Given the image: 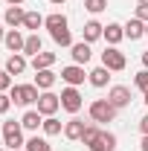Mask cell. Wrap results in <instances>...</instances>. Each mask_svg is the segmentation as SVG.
I'll return each instance as SVG.
<instances>
[{
    "instance_id": "8d00e7d4",
    "label": "cell",
    "mask_w": 148,
    "mask_h": 151,
    "mask_svg": "<svg viewBox=\"0 0 148 151\" xmlns=\"http://www.w3.org/2000/svg\"><path fill=\"white\" fill-rule=\"evenodd\" d=\"M6 3H9V6H20L23 0H6Z\"/></svg>"
},
{
    "instance_id": "d590c367",
    "label": "cell",
    "mask_w": 148,
    "mask_h": 151,
    "mask_svg": "<svg viewBox=\"0 0 148 151\" xmlns=\"http://www.w3.org/2000/svg\"><path fill=\"white\" fill-rule=\"evenodd\" d=\"M50 3H52V6H64L67 0H50Z\"/></svg>"
},
{
    "instance_id": "ffe728a7",
    "label": "cell",
    "mask_w": 148,
    "mask_h": 151,
    "mask_svg": "<svg viewBox=\"0 0 148 151\" xmlns=\"http://www.w3.org/2000/svg\"><path fill=\"white\" fill-rule=\"evenodd\" d=\"M38 52H44V44H41V35L32 32V35H26V44H23V55H32L35 58Z\"/></svg>"
},
{
    "instance_id": "7402d4cb",
    "label": "cell",
    "mask_w": 148,
    "mask_h": 151,
    "mask_svg": "<svg viewBox=\"0 0 148 151\" xmlns=\"http://www.w3.org/2000/svg\"><path fill=\"white\" fill-rule=\"evenodd\" d=\"M52 84H55V73L52 70H38L35 73V87L38 90H50Z\"/></svg>"
},
{
    "instance_id": "ac0fdd59",
    "label": "cell",
    "mask_w": 148,
    "mask_h": 151,
    "mask_svg": "<svg viewBox=\"0 0 148 151\" xmlns=\"http://www.w3.org/2000/svg\"><path fill=\"white\" fill-rule=\"evenodd\" d=\"M20 125H23V128H26V131H35V128H41V125H44V116H41V111H26L23 113V116H20Z\"/></svg>"
},
{
    "instance_id": "3957f363",
    "label": "cell",
    "mask_w": 148,
    "mask_h": 151,
    "mask_svg": "<svg viewBox=\"0 0 148 151\" xmlns=\"http://www.w3.org/2000/svg\"><path fill=\"white\" fill-rule=\"evenodd\" d=\"M102 67H108L111 73H122V70L128 67V58H125V52H122L119 47H108V50L102 52Z\"/></svg>"
},
{
    "instance_id": "9a60e30c",
    "label": "cell",
    "mask_w": 148,
    "mask_h": 151,
    "mask_svg": "<svg viewBox=\"0 0 148 151\" xmlns=\"http://www.w3.org/2000/svg\"><path fill=\"white\" fill-rule=\"evenodd\" d=\"M84 128H87V125H84L81 119H75V116H73V119L64 125V137H67V139H73V142H81V134H84Z\"/></svg>"
},
{
    "instance_id": "7bdbcfd3",
    "label": "cell",
    "mask_w": 148,
    "mask_h": 151,
    "mask_svg": "<svg viewBox=\"0 0 148 151\" xmlns=\"http://www.w3.org/2000/svg\"><path fill=\"white\" fill-rule=\"evenodd\" d=\"M15 151H26V148H15Z\"/></svg>"
},
{
    "instance_id": "277c9868",
    "label": "cell",
    "mask_w": 148,
    "mask_h": 151,
    "mask_svg": "<svg viewBox=\"0 0 148 151\" xmlns=\"http://www.w3.org/2000/svg\"><path fill=\"white\" fill-rule=\"evenodd\" d=\"M3 145H9V148H23L26 142H23V125L20 122H3Z\"/></svg>"
},
{
    "instance_id": "f1b7e54d",
    "label": "cell",
    "mask_w": 148,
    "mask_h": 151,
    "mask_svg": "<svg viewBox=\"0 0 148 151\" xmlns=\"http://www.w3.org/2000/svg\"><path fill=\"white\" fill-rule=\"evenodd\" d=\"M84 9H87L90 15H99V12L108 9V0H84Z\"/></svg>"
},
{
    "instance_id": "e575fe53",
    "label": "cell",
    "mask_w": 148,
    "mask_h": 151,
    "mask_svg": "<svg viewBox=\"0 0 148 151\" xmlns=\"http://www.w3.org/2000/svg\"><path fill=\"white\" fill-rule=\"evenodd\" d=\"M142 151H148V134H142V145H139Z\"/></svg>"
},
{
    "instance_id": "f35d334b",
    "label": "cell",
    "mask_w": 148,
    "mask_h": 151,
    "mask_svg": "<svg viewBox=\"0 0 148 151\" xmlns=\"http://www.w3.org/2000/svg\"><path fill=\"white\" fill-rule=\"evenodd\" d=\"M3 38H6V32H3V26H0V44H3Z\"/></svg>"
},
{
    "instance_id": "74e56055",
    "label": "cell",
    "mask_w": 148,
    "mask_h": 151,
    "mask_svg": "<svg viewBox=\"0 0 148 151\" xmlns=\"http://www.w3.org/2000/svg\"><path fill=\"white\" fill-rule=\"evenodd\" d=\"M142 64H145V70H148V52H142Z\"/></svg>"
},
{
    "instance_id": "ab89813d",
    "label": "cell",
    "mask_w": 148,
    "mask_h": 151,
    "mask_svg": "<svg viewBox=\"0 0 148 151\" xmlns=\"http://www.w3.org/2000/svg\"><path fill=\"white\" fill-rule=\"evenodd\" d=\"M142 96H145V108H148V93H142Z\"/></svg>"
},
{
    "instance_id": "4316f807",
    "label": "cell",
    "mask_w": 148,
    "mask_h": 151,
    "mask_svg": "<svg viewBox=\"0 0 148 151\" xmlns=\"http://www.w3.org/2000/svg\"><path fill=\"white\" fill-rule=\"evenodd\" d=\"M26 151H52V145L44 139V137H32V139H26Z\"/></svg>"
},
{
    "instance_id": "1f68e13d",
    "label": "cell",
    "mask_w": 148,
    "mask_h": 151,
    "mask_svg": "<svg viewBox=\"0 0 148 151\" xmlns=\"http://www.w3.org/2000/svg\"><path fill=\"white\" fill-rule=\"evenodd\" d=\"M9 108H12V96H9V93H0V116L9 111Z\"/></svg>"
},
{
    "instance_id": "60d3db41",
    "label": "cell",
    "mask_w": 148,
    "mask_h": 151,
    "mask_svg": "<svg viewBox=\"0 0 148 151\" xmlns=\"http://www.w3.org/2000/svg\"><path fill=\"white\" fill-rule=\"evenodd\" d=\"M145 38H148V23H145Z\"/></svg>"
},
{
    "instance_id": "d6986e66",
    "label": "cell",
    "mask_w": 148,
    "mask_h": 151,
    "mask_svg": "<svg viewBox=\"0 0 148 151\" xmlns=\"http://www.w3.org/2000/svg\"><path fill=\"white\" fill-rule=\"evenodd\" d=\"M81 32H84V41H87V44H93V41H99V38L105 35V26H102L99 20H87Z\"/></svg>"
},
{
    "instance_id": "83f0119b",
    "label": "cell",
    "mask_w": 148,
    "mask_h": 151,
    "mask_svg": "<svg viewBox=\"0 0 148 151\" xmlns=\"http://www.w3.org/2000/svg\"><path fill=\"white\" fill-rule=\"evenodd\" d=\"M99 128H96V122H90V125H87V128H84V134H81V142H84V145H87V148H90L93 142H96V139H99Z\"/></svg>"
},
{
    "instance_id": "ee69618b",
    "label": "cell",
    "mask_w": 148,
    "mask_h": 151,
    "mask_svg": "<svg viewBox=\"0 0 148 151\" xmlns=\"http://www.w3.org/2000/svg\"><path fill=\"white\" fill-rule=\"evenodd\" d=\"M0 151H3V145H0Z\"/></svg>"
},
{
    "instance_id": "836d02e7",
    "label": "cell",
    "mask_w": 148,
    "mask_h": 151,
    "mask_svg": "<svg viewBox=\"0 0 148 151\" xmlns=\"http://www.w3.org/2000/svg\"><path fill=\"white\" fill-rule=\"evenodd\" d=\"M139 131L148 134V116H142V119H139Z\"/></svg>"
},
{
    "instance_id": "b9f144b4",
    "label": "cell",
    "mask_w": 148,
    "mask_h": 151,
    "mask_svg": "<svg viewBox=\"0 0 148 151\" xmlns=\"http://www.w3.org/2000/svg\"><path fill=\"white\" fill-rule=\"evenodd\" d=\"M137 3H148V0H137Z\"/></svg>"
},
{
    "instance_id": "5bb4252c",
    "label": "cell",
    "mask_w": 148,
    "mask_h": 151,
    "mask_svg": "<svg viewBox=\"0 0 148 151\" xmlns=\"http://www.w3.org/2000/svg\"><path fill=\"white\" fill-rule=\"evenodd\" d=\"M102 38L108 41V47H116V44L125 38V26H122V23H108V26H105V35H102Z\"/></svg>"
},
{
    "instance_id": "f546056e",
    "label": "cell",
    "mask_w": 148,
    "mask_h": 151,
    "mask_svg": "<svg viewBox=\"0 0 148 151\" xmlns=\"http://www.w3.org/2000/svg\"><path fill=\"white\" fill-rule=\"evenodd\" d=\"M134 84H137V90L148 93V70H139V73L134 76Z\"/></svg>"
},
{
    "instance_id": "d6a6232c",
    "label": "cell",
    "mask_w": 148,
    "mask_h": 151,
    "mask_svg": "<svg viewBox=\"0 0 148 151\" xmlns=\"http://www.w3.org/2000/svg\"><path fill=\"white\" fill-rule=\"evenodd\" d=\"M137 18L148 23V3H139V6H137Z\"/></svg>"
},
{
    "instance_id": "603a6c76",
    "label": "cell",
    "mask_w": 148,
    "mask_h": 151,
    "mask_svg": "<svg viewBox=\"0 0 148 151\" xmlns=\"http://www.w3.org/2000/svg\"><path fill=\"white\" fill-rule=\"evenodd\" d=\"M41 26H44V15H38V12H26V18H23V29L38 32Z\"/></svg>"
},
{
    "instance_id": "2e32d148",
    "label": "cell",
    "mask_w": 148,
    "mask_h": 151,
    "mask_svg": "<svg viewBox=\"0 0 148 151\" xmlns=\"http://www.w3.org/2000/svg\"><path fill=\"white\" fill-rule=\"evenodd\" d=\"M3 44L9 47V52H23V44H26V38L20 35L18 29H9L6 38H3Z\"/></svg>"
},
{
    "instance_id": "5b68a950",
    "label": "cell",
    "mask_w": 148,
    "mask_h": 151,
    "mask_svg": "<svg viewBox=\"0 0 148 151\" xmlns=\"http://www.w3.org/2000/svg\"><path fill=\"white\" fill-rule=\"evenodd\" d=\"M81 105H84V99H81V93H78V87H70V84H67V87L61 90V108L75 116V113L81 111Z\"/></svg>"
},
{
    "instance_id": "9c48e42d",
    "label": "cell",
    "mask_w": 148,
    "mask_h": 151,
    "mask_svg": "<svg viewBox=\"0 0 148 151\" xmlns=\"http://www.w3.org/2000/svg\"><path fill=\"white\" fill-rule=\"evenodd\" d=\"M70 55H73V64H81V67H84V64L93 58V50H90L87 41H78V44L70 47Z\"/></svg>"
},
{
    "instance_id": "44dd1931",
    "label": "cell",
    "mask_w": 148,
    "mask_h": 151,
    "mask_svg": "<svg viewBox=\"0 0 148 151\" xmlns=\"http://www.w3.org/2000/svg\"><path fill=\"white\" fill-rule=\"evenodd\" d=\"M55 52H38V55L35 58H32V70H35V73H38V70H50V67H52V64H55Z\"/></svg>"
},
{
    "instance_id": "4dcf8cb0",
    "label": "cell",
    "mask_w": 148,
    "mask_h": 151,
    "mask_svg": "<svg viewBox=\"0 0 148 151\" xmlns=\"http://www.w3.org/2000/svg\"><path fill=\"white\" fill-rule=\"evenodd\" d=\"M6 90H12V76L6 70H0V93H6Z\"/></svg>"
},
{
    "instance_id": "52a82bcc",
    "label": "cell",
    "mask_w": 148,
    "mask_h": 151,
    "mask_svg": "<svg viewBox=\"0 0 148 151\" xmlns=\"http://www.w3.org/2000/svg\"><path fill=\"white\" fill-rule=\"evenodd\" d=\"M61 78H64L70 87H78V84H84L87 73H84V67H81V64H67V67L61 70Z\"/></svg>"
},
{
    "instance_id": "e0dca14e",
    "label": "cell",
    "mask_w": 148,
    "mask_h": 151,
    "mask_svg": "<svg viewBox=\"0 0 148 151\" xmlns=\"http://www.w3.org/2000/svg\"><path fill=\"white\" fill-rule=\"evenodd\" d=\"M87 78H90L93 87H108V81H111V70L99 64L96 70H90V73H87Z\"/></svg>"
},
{
    "instance_id": "d4e9b609",
    "label": "cell",
    "mask_w": 148,
    "mask_h": 151,
    "mask_svg": "<svg viewBox=\"0 0 148 151\" xmlns=\"http://www.w3.org/2000/svg\"><path fill=\"white\" fill-rule=\"evenodd\" d=\"M41 128H44L47 137H58V134L64 131V128H61V122H58L55 116H44V125H41Z\"/></svg>"
},
{
    "instance_id": "7c38bea8",
    "label": "cell",
    "mask_w": 148,
    "mask_h": 151,
    "mask_svg": "<svg viewBox=\"0 0 148 151\" xmlns=\"http://www.w3.org/2000/svg\"><path fill=\"white\" fill-rule=\"evenodd\" d=\"M23 18H26V12H23L20 6H6V15H3V20H6V26L18 29V26H23Z\"/></svg>"
},
{
    "instance_id": "7a4b0ae2",
    "label": "cell",
    "mask_w": 148,
    "mask_h": 151,
    "mask_svg": "<svg viewBox=\"0 0 148 151\" xmlns=\"http://www.w3.org/2000/svg\"><path fill=\"white\" fill-rule=\"evenodd\" d=\"M87 111H90L93 122H113V119H116V108H113L108 99H93Z\"/></svg>"
},
{
    "instance_id": "8fae6325",
    "label": "cell",
    "mask_w": 148,
    "mask_h": 151,
    "mask_svg": "<svg viewBox=\"0 0 148 151\" xmlns=\"http://www.w3.org/2000/svg\"><path fill=\"white\" fill-rule=\"evenodd\" d=\"M90 151H116V134L102 131V134H99V139L90 145Z\"/></svg>"
},
{
    "instance_id": "30bf717a",
    "label": "cell",
    "mask_w": 148,
    "mask_h": 151,
    "mask_svg": "<svg viewBox=\"0 0 148 151\" xmlns=\"http://www.w3.org/2000/svg\"><path fill=\"white\" fill-rule=\"evenodd\" d=\"M26 55L23 52H12V55L6 58V73L9 76H20V73H26Z\"/></svg>"
},
{
    "instance_id": "8992f818",
    "label": "cell",
    "mask_w": 148,
    "mask_h": 151,
    "mask_svg": "<svg viewBox=\"0 0 148 151\" xmlns=\"http://www.w3.org/2000/svg\"><path fill=\"white\" fill-rule=\"evenodd\" d=\"M58 108H61V96L50 93V90H44V93H41V99H38V111H41V116H55Z\"/></svg>"
},
{
    "instance_id": "4fadbf2b",
    "label": "cell",
    "mask_w": 148,
    "mask_h": 151,
    "mask_svg": "<svg viewBox=\"0 0 148 151\" xmlns=\"http://www.w3.org/2000/svg\"><path fill=\"white\" fill-rule=\"evenodd\" d=\"M125 38H131V41H139V38H145V20L131 18L128 23H125Z\"/></svg>"
},
{
    "instance_id": "ba28073f",
    "label": "cell",
    "mask_w": 148,
    "mask_h": 151,
    "mask_svg": "<svg viewBox=\"0 0 148 151\" xmlns=\"http://www.w3.org/2000/svg\"><path fill=\"white\" fill-rule=\"evenodd\" d=\"M108 102H111L116 111H119V108H128V105H131V90L122 87V84H116V87L108 90Z\"/></svg>"
},
{
    "instance_id": "484cf974",
    "label": "cell",
    "mask_w": 148,
    "mask_h": 151,
    "mask_svg": "<svg viewBox=\"0 0 148 151\" xmlns=\"http://www.w3.org/2000/svg\"><path fill=\"white\" fill-rule=\"evenodd\" d=\"M50 38L55 41L58 47H73V35H70V29H55V32H50Z\"/></svg>"
},
{
    "instance_id": "cb8c5ba5",
    "label": "cell",
    "mask_w": 148,
    "mask_h": 151,
    "mask_svg": "<svg viewBox=\"0 0 148 151\" xmlns=\"http://www.w3.org/2000/svg\"><path fill=\"white\" fill-rule=\"evenodd\" d=\"M44 26L50 29V32H55V29H67V18L55 12V15H50V18H44Z\"/></svg>"
},
{
    "instance_id": "6da1fadb",
    "label": "cell",
    "mask_w": 148,
    "mask_h": 151,
    "mask_svg": "<svg viewBox=\"0 0 148 151\" xmlns=\"http://www.w3.org/2000/svg\"><path fill=\"white\" fill-rule=\"evenodd\" d=\"M9 96H12V105H20V108L38 105V99H41V93H38L35 84H12Z\"/></svg>"
}]
</instances>
